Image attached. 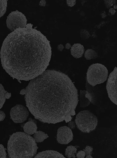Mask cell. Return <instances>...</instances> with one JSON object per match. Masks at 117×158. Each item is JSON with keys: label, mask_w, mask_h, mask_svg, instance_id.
<instances>
[{"label": "cell", "mask_w": 117, "mask_h": 158, "mask_svg": "<svg viewBox=\"0 0 117 158\" xmlns=\"http://www.w3.org/2000/svg\"><path fill=\"white\" fill-rule=\"evenodd\" d=\"M26 106L35 118L48 124L71 121L75 115L78 91L69 77L55 70H47L31 80L25 89Z\"/></svg>", "instance_id": "cell-1"}, {"label": "cell", "mask_w": 117, "mask_h": 158, "mask_svg": "<svg viewBox=\"0 0 117 158\" xmlns=\"http://www.w3.org/2000/svg\"><path fill=\"white\" fill-rule=\"evenodd\" d=\"M33 26L28 24L10 33L1 49L4 69L19 80L28 81L39 76L46 70L51 60L50 42Z\"/></svg>", "instance_id": "cell-2"}, {"label": "cell", "mask_w": 117, "mask_h": 158, "mask_svg": "<svg viewBox=\"0 0 117 158\" xmlns=\"http://www.w3.org/2000/svg\"><path fill=\"white\" fill-rule=\"evenodd\" d=\"M34 138L23 132L13 133L8 141L7 151L9 158L34 157L38 147Z\"/></svg>", "instance_id": "cell-3"}, {"label": "cell", "mask_w": 117, "mask_h": 158, "mask_svg": "<svg viewBox=\"0 0 117 158\" xmlns=\"http://www.w3.org/2000/svg\"><path fill=\"white\" fill-rule=\"evenodd\" d=\"M75 122L80 131L84 133H89L95 129L98 120L94 114L88 110H84L76 115Z\"/></svg>", "instance_id": "cell-4"}, {"label": "cell", "mask_w": 117, "mask_h": 158, "mask_svg": "<svg viewBox=\"0 0 117 158\" xmlns=\"http://www.w3.org/2000/svg\"><path fill=\"white\" fill-rule=\"evenodd\" d=\"M108 74V70L104 65L98 63L93 64L87 69V81L90 85L94 87L106 81Z\"/></svg>", "instance_id": "cell-5"}, {"label": "cell", "mask_w": 117, "mask_h": 158, "mask_svg": "<svg viewBox=\"0 0 117 158\" xmlns=\"http://www.w3.org/2000/svg\"><path fill=\"white\" fill-rule=\"evenodd\" d=\"M27 20L26 16L18 10L12 12L7 17V27L12 32L19 28L26 27Z\"/></svg>", "instance_id": "cell-6"}, {"label": "cell", "mask_w": 117, "mask_h": 158, "mask_svg": "<svg viewBox=\"0 0 117 158\" xmlns=\"http://www.w3.org/2000/svg\"><path fill=\"white\" fill-rule=\"evenodd\" d=\"M106 88L109 99L117 106V67H115L109 74Z\"/></svg>", "instance_id": "cell-7"}, {"label": "cell", "mask_w": 117, "mask_h": 158, "mask_svg": "<svg viewBox=\"0 0 117 158\" xmlns=\"http://www.w3.org/2000/svg\"><path fill=\"white\" fill-rule=\"evenodd\" d=\"M29 115L27 109L21 105H17L10 111L12 120L15 123H22L26 121Z\"/></svg>", "instance_id": "cell-8"}, {"label": "cell", "mask_w": 117, "mask_h": 158, "mask_svg": "<svg viewBox=\"0 0 117 158\" xmlns=\"http://www.w3.org/2000/svg\"><path fill=\"white\" fill-rule=\"evenodd\" d=\"M73 137L72 131L69 127L63 126L58 130L57 140L60 144H68L73 140Z\"/></svg>", "instance_id": "cell-9"}, {"label": "cell", "mask_w": 117, "mask_h": 158, "mask_svg": "<svg viewBox=\"0 0 117 158\" xmlns=\"http://www.w3.org/2000/svg\"><path fill=\"white\" fill-rule=\"evenodd\" d=\"M92 99V95L88 92L85 90H80V107L84 108L88 106L91 102Z\"/></svg>", "instance_id": "cell-10"}, {"label": "cell", "mask_w": 117, "mask_h": 158, "mask_svg": "<svg viewBox=\"0 0 117 158\" xmlns=\"http://www.w3.org/2000/svg\"><path fill=\"white\" fill-rule=\"evenodd\" d=\"M34 158H63L65 157L62 154L57 151L51 150H46L39 153Z\"/></svg>", "instance_id": "cell-11"}, {"label": "cell", "mask_w": 117, "mask_h": 158, "mask_svg": "<svg viewBox=\"0 0 117 158\" xmlns=\"http://www.w3.org/2000/svg\"><path fill=\"white\" fill-rule=\"evenodd\" d=\"M29 120L25 124L23 128L25 133L31 135L36 132L38 127L36 121L31 118H29Z\"/></svg>", "instance_id": "cell-12"}, {"label": "cell", "mask_w": 117, "mask_h": 158, "mask_svg": "<svg viewBox=\"0 0 117 158\" xmlns=\"http://www.w3.org/2000/svg\"><path fill=\"white\" fill-rule=\"evenodd\" d=\"M71 52V55L76 59L81 57L84 52V46L80 44H75L72 46Z\"/></svg>", "instance_id": "cell-13"}, {"label": "cell", "mask_w": 117, "mask_h": 158, "mask_svg": "<svg viewBox=\"0 0 117 158\" xmlns=\"http://www.w3.org/2000/svg\"><path fill=\"white\" fill-rule=\"evenodd\" d=\"M11 97V94L6 91L3 85L1 84V109L3 107L6 99Z\"/></svg>", "instance_id": "cell-14"}, {"label": "cell", "mask_w": 117, "mask_h": 158, "mask_svg": "<svg viewBox=\"0 0 117 158\" xmlns=\"http://www.w3.org/2000/svg\"><path fill=\"white\" fill-rule=\"evenodd\" d=\"M49 137L45 132L40 131H37L34 135V138L37 143H41Z\"/></svg>", "instance_id": "cell-15"}, {"label": "cell", "mask_w": 117, "mask_h": 158, "mask_svg": "<svg viewBox=\"0 0 117 158\" xmlns=\"http://www.w3.org/2000/svg\"><path fill=\"white\" fill-rule=\"evenodd\" d=\"M77 148L76 147L72 145L68 146L66 149L65 155L69 158H75L77 154Z\"/></svg>", "instance_id": "cell-16"}, {"label": "cell", "mask_w": 117, "mask_h": 158, "mask_svg": "<svg viewBox=\"0 0 117 158\" xmlns=\"http://www.w3.org/2000/svg\"><path fill=\"white\" fill-rule=\"evenodd\" d=\"M84 57L87 60L95 59L98 57V54L94 50L89 49L85 52Z\"/></svg>", "instance_id": "cell-17"}, {"label": "cell", "mask_w": 117, "mask_h": 158, "mask_svg": "<svg viewBox=\"0 0 117 158\" xmlns=\"http://www.w3.org/2000/svg\"><path fill=\"white\" fill-rule=\"evenodd\" d=\"M1 18L3 17L6 14L7 6V1L1 0Z\"/></svg>", "instance_id": "cell-18"}, {"label": "cell", "mask_w": 117, "mask_h": 158, "mask_svg": "<svg viewBox=\"0 0 117 158\" xmlns=\"http://www.w3.org/2000/svg\"><path fill=\"white\" fill-rule=\"evenodd\" d=\"M80 36L81 39L83 40L88 39L90 36V35L86 29H82L80 31Z\"/></svg>", "instance_id": "cell-19"}, {"label": "cell", "mask_w": 117, "mask_h": 158, "mask_svg": "<svg viewBox=\"0 0 117 158\" xmlns=\"http://www.w3.org/2000/svg\"><path fill=\"white\" fill-rule=\"evenodd\" d=\"M93 148L89 146H87L83 151L86 154V158H93L91 155V152H92Z\"/></svg>", "instance_id": "cell-20"}, {"label": "cell", "mask_w": 117, "mask_h": 158, "mask_svg": "<svg viewBox=\"0 0 117 158\" xmlns=\"http://www.w3.org/2000/svg\"><path fill=\"white\" fill-rule=\"evenodd\" d=\"M1 148H0V158H6L7 157V153L6 152V149L4 146L2 144H1Z\"/></svg>", "instance_id": "cell-21"}, {"label": "cell", "mask_w": 117, "mask_h": 158, "mask_svg": "<svg viewBox=\"0 0 117 158\" xmlns=\"http://www.w3.org/2000/svg\"><path fill=\"white\" fill-rule=\"evenodd\" d=\"M106 7L107 8L111 7L113 5H115L116 1H104Z\"/></svg>", "instance_id": "cell-22"}, {"label": "cell", "mask_w": 117, "mask_h": 158, "mask_svg": "<svg viewBox=\"0 0 117 158\" xmlns=\"http://www.w3.org/2000/svg\"><path fill=\"white\" fill-rule=\"evenodd\" d=\"M86 156V154L84 151H79L76 154V156L78 158H84Z\"/></svg>", "instance_id": "cell-23"}, {"label": "cell", "mask_w": 117, "mask_h": 158, "mask_svg": "<svg viewBox=\"0 0 117 158\" xmlns=\"http://www.w3.org/2000/svg\"><path fill=\"white\" fill-rule=\"evenodd\" d=\"M67 3L68 6L70 7H72L76 4V1H75V0H72V1L67 0Z\"/></svg>", "instance_id": "cell-24"}, {"label": "cell", "mask_w": 117, "mask_h": 158, "mask_svg": "<svg viewBox=\"0 0 117 158\" xmlns=\"http://www.w3.org/2000/svg\"><path fill=\"white\" fill-rule=\"evenodd\" d=\"M75 123L73 121H70L68 123V127L72 129H74L75 128Z\"/></svg>", "instance_id": "cell-25"}, {"label": "cell", "mask_w": 117, "mask_h": 158, "mask_svg": "<svg viewBox=\"0 0 117 158\" xmlns=\"http://www.w3.org/2000/svg\"><path fill=\"white\" fill-rule=\"evenodd\" d=\"M1 118H0V121L1 122L3 121L6 117V115L5 113L2 111H1Z\"/></svg>", "instance_id": "cell-26"}, {"label": "cell", "mask_w": 117, "mask_h": 158, "mask_svg": "<svg viewBox=\"0 0 117 158\" xmlns=\"http://www.w3.org/2000/svg\"><path fill=\"white\" fill-rule=\"evenodd\" d=\"M109 12L111 14V15H114L116 12L115 10L112 8H110L109 10Z\"/></svg>", "instance_id": "cell-27"}, {"label": "cell", "mask_w": 117, "mask_h": 158, "mask_svg": "<svg viewBox=\"0 0 117 158\" xmlns=\"http://www.w3.org/2000/svg\"><path fill=\"white\" fill-rule=\"evenodd\" d=\"M58 49L60 51H62L64 48V46L62 44H60L58 46Z\"/></svg>", "instance_id": "cell-28"}, {"label": "cell", "mask_w": 117, "mask_h": 158, "mask_svg": "<svg viewBox=\"0 0 117 158\" xmlns=\"http://www.w3.org/2000/svg\"><path fill=\"white\" fill-rule=\"evenodd\" d=\"M46 4V1H41L39 3V5L41 6H45Z\"/></svg>", "instance_id": "cell-29"}, {"label": "cell", "mask_w": 117, "mask_h": 158, "mask_svg": "<svg viewBox=\"0 0 117 158\" xmlns=\"http://www.w3.org/2000/svg\"><path fill=\"white\" fill-rule=\"evenodd\" d=\"M71 44L69 43H67L66 45L65 48L66 49H70L71 48Z\"/></svg>", "instance_id": "cell-30"}, {"label": "cell", "mask_w": 117, "mask_h": 158, "mask_svg": "<svg viewBox=\"0 0 117 158\" xmlns=\"http://www.w3.org/2000/svg\"><path fill=\"white\" fill-rule=\"evenodd\" d=\"M114 9L115 10H117V5H114Z\"/></svg>", "instance_id": "cell-31"}]
</instances>
